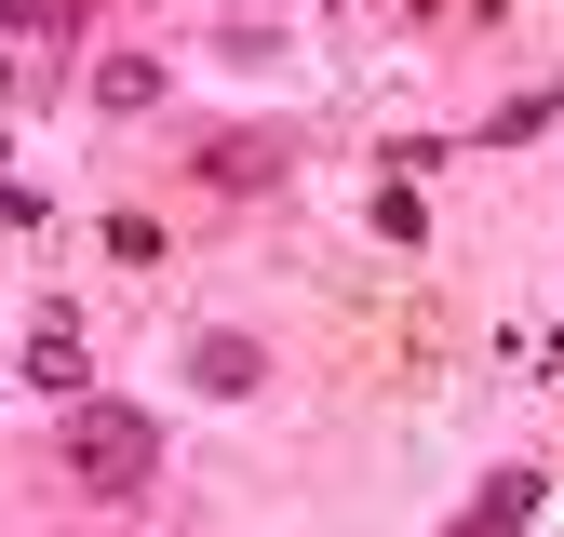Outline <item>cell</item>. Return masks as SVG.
<instances>
[{"mask_svg":"<svg viewBox=\"0 0 564 537\" xmlns=\"http://www.w3.org/2000/svg\"><path fill=\"white\" fill-rule=\"evenodd\" d=\"M149 470H162V430L134 417V403H95V390L67 403V484H95V497H134Z\"/></svg>","mask_w":564,"mask_h":537,"instance_id":"cell-1","label":"cell"},{"mask_svg":"<svg viewBox=\"0 0 564 537\" xmlns=\"http://www.w3.org/2000/svg\"><path fill=\"white\" fill-rule=\"evenodd\" d=\"M188 376L216 390V403H256V390H269V350H256V336H229V322H216V336H188Z\"/></svg>","mask_w":564,"mask_h":537,"instance_id":"cell-2","label":"cell"},{"mask_svg":"<svg viewBox=\"0 0 564 537\" xmlns=\"http://www.w3.org/2000/svg\"><path fill=\"white\" fill-rule=\"evenodd\" d=\"M524 524H538V484H524V470H498V484H484L444 537H524Z\"/></svg>","mask_w":564,"mask_h":537,"instance_id":"cell-3","label":"cell"},{"mask_svg":"<svg viewBox=\"0 0 564 537\" xmlns=\"http://www.w3.org/2000/svg\"><path fill=\"white\" fill-rule=\"evenodd\" d=\"M95 108H121V121L162 108V54H108V67H95Z\"/></svg>","mask_w":564,"mask_h":537,"instance_id":"cell-4","label":"cell"},{"mask_svg":"<svg viewBox=\"0 0 564 537\" xmlns=\"http://www.w3.org/2000/svg\"><path fill=\"white\" fill-rule=\"evenodd\" d=\"M202 175H216V188H269V175H282V149H269V134H229Z\"/></svg>","mask_w":564,"mask_h":537,"instance_id":"cell-5","label":"cell"},{"mask_svg":"<svg viewBox=\"0 0 564 537\" xmlns=\"http://www.w3.org/2000/svg\"><path fill=\"white\" fill-rule=\"evenodd\" d=\"M28 363H41V390H67V376H82V336H67V322H41V350H28ZM67 403H82V390H67Z\"/></svg>","mask_w":564,"mask_h":537,"instance_id":"cell-6","label":"cell"}]
</instances>
